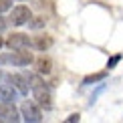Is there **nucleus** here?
Wrapping results in <instances>:
<instances>
[{
  "mask_svg": "<svg viewBox=\"0 0 123 123\" xmlns=\"http://www.w3.org/2000/svg\"><path fill=\"white\" fill-rule=\"evenodd\" d=\"M10 20H12L14 26H22V24H26V22L32 20V14H30V10L26 6H16V8H12Z\"/></svg>",
  "mask_w": 123,
  "mask_h": 123,
  "instance_id": "obj_1",
  "label": "nucleus"
},
{
  "mask_svg": "<svg viewBox=\"0 0 123 123\" xmlns=\"http://www.w3.org/2000/svg\"><path fill=\"white\" fill-rule=\"evenodd\" d=\"M20 113H22V119L24 121H30V123H38L43 119V113H40V109L34 103H24L20 107Z\"/></svg>",
  "mask_w": 123,
  "mask_h": 123,
  "instance_id": "obj_2",
  "label": "nucleus"
},
{
  "mask_svg": "<svg viewBox=\"0 0 123 123\" xmlns=\"http://www.w3.org/2000/svg\"><path fill=\"white\" fill-rule=\"evenodd\" d=\"M18 111L10 101H2L0 99V121H18Z\"/></svg>",
  "mask_w": 123,
  "mask_h": 123,
  "instance_id": "obj_3",
  "label": "nucleus"
},
{
  "mask_svg": "<svg viewBox=\"0 0 123 123\" xmlns=\"http://www.w3.org/2000/svg\"><path fill=\"white\" fill-rule=\"evenodd\" d=\"M28 44H30V40H28L26 34H22V32H12V34L6 38V47H8V49H12V50L26 49Z\"/></svg>",
  "mask_w": 123,
  "mask_h": 123,
  "instance_id": "obj_4",
  "label": "nucleus"
},
{
  "mask_svg": "<svg viewBox=\"0 0 123 123\" xmlns=\"http://www.w3.org/2000/svg\"><path fill=\"white\" fill-rule=\"evenodd\" d=\"M32 95H34V99H37V103L40 107H44V109H50L53 107V103H50V93H49V89H44V85H38V87H34L32 89Z\"/></svg>",
  "mask_w": 123,
  "mask_h": 123,
  "instance_id": "obj_5",
  "label": "nucleus"
},
{
  "mask_svg": "<svg viewBox=\"0 0 123 123\" xmlns=\"http://www.w3.org/2000/svg\"><path fill=\"white\" fill-rule=\"evenodd\" d=\"M10 63H12L14 67H28L30 63H32V55H30L26 49H18L16 53L10 55Z\"/></svg>",
  "mask_w": 123,
  "mask_h": 123,
  "instance_id": "obj_6",
  "label": "nucleus"
},
{
  "mask_svg": "<svg viewBox=\"0 0 123 123\" xmlns=\"http://www.w3.org/2000/svg\"><path fill=\"white\" fill-rule=\"evenodd\" d=\"M8 83H12L14 87L18 89V93L20 95H28V81H26V77H22V75H8Z\"/></svg>",
  "mask_w": 123,
  "mask_h": 123,
  "instance_id": "obj_7",
  "label": "nucleus"
},
{
  "mask_svg": "<svg viewBox=\"0 0 123 123\" xmlns=\"http://www.w3.org/2000/svg\"><path fill=\"white\" fill-rule=\"evenodd\" d=\"M16 87H14L12 83H10V85H2V87H0V99H2V101H14V99H16Z\"/></svg>",
  "mask_w": 123,
  "mask_h": 123,
  "instance_id": "obj_8",
  "label": "nucleus"
},
{
  "mask_svg": "<svg viewBox=\"0 0 123 123\" xmlns=\"http://www.w3.org/2000/svg\"><path fill=\"white\" fill-rule=\"evenodd\" d=\"M32 44H34L38 50H47V49L53 47V37H49V34H40V37L34 38V43H32Z\"/></svg>",
  "mask_w": 123,
  "mask_h": 123,
  "instance_id": "obj_9",
  "label": "nucleus"
},
{
  "mask_svg": "<svg viewBox=\"0 0 123 123\" xmlns=\"http://www.w3.org/2000/svg\"><path fill=\"white\" fill-rule=\"evenodd\" d=\"M50 69H53V63H50V59H44V57L37 59V71H38L40 75H49V73H50Z\"/></svg>",
  "mask_w": 123,
  "mask_h": 123,
  "instance_id": "obj_10",
  "label": "nucleus"
},
{
  "mask_svg": "<svg viewBox=\"0 0 123 123\" xmlns=\"http://www.w3.org/2000/svg\"><path fill=\"white\" fill-rule=\"evenodd\" d=\"M107 77V71H103V73H97V75H89L83 79V85H91V83H97V81H103Z\"/></svg>",
  "mask_w": 123,
  "mask_h": 123,
  "instance_id": "obj_11",
  "label": "nucleus"
},
{
  "mask_svg": "<svg viewBox=\"0 0 123 123\" xmlns=\"http://www.w3.org/2000/svg\"><path fill=\"white\" fill-rule=\"evenodd\" d=\"M24 77H26V81L30 83V89H34V87L43 85V81H40V77H37V75H24Z\"/></svg>",
  "mask_w": 123,
  "mask_h": 123,
  "instance_id": "obj_12",
  "label": "nucleus"
},
{
  "mask_svg": "<svg viewBox=\"0 0 123 123\" xmlns=\"http://www.w3.org/2000/svg\"><path fill=\"white\" fill-rule=\"evenodd\" d=\"M44 22H47V20L38 16V18H32L28 24H30V28H43V26H44Z\"/></svg>",
  "mask_w": 123,
  "mask_h": 123,
  "instance_id": "obj_13",
  "label": "nucleus"
},
{
  "mask_svg": "<svg viewBox=\"0 0 123 123\" xmlns=\"http://www.w3.org/2000/svg\"><path fill=\"white\" fill-rule=\"evenodd\" d=\"M10 6H12V0H0V14L10 10Z\"/></svg>",
  "mask_w": 123,
  "mask_h": 123,
  "instance_id": "obj_14",
  "label": "nucleus"
},
{
  "mask_svg": "<svg viewBox=\"0 0 123 123\" xmlns=\"http://www.w3.org/2000/svg\"><path fill=\"white\" fill-rule=\"evenodd\" d=\"M119 59H121V55H115L113 59H109V61H107V69H113V67L119 63Z\"/></svg>",
  "mask_w": 123,
  "mask_h": 123,
  "instance_id": "obj_15",
  "label": "nucleus"
},
{
  "mask_svg": "<svg viewBox=\"0 0 123 123\" xmlns=\"http://www.w3.org/2000/svg\"><path fill=\"white\" fill-rule=\"evenodd\" d=\"M6 26H8V22H6V18H2V16H0V32H2V30L6 28Z\"/></svg>",
  "mask_w": 123,
  "mask_h": 123,
  "instance_id": "obj_16",
  "label": "nucleus"
},
{
  "mask_svg": "<svg viewBox=\"0 0 123 123\" xmlns=\"http://www.w3.org/2000/svg\"><path fill=\"white\" fill-rule=\"evenodd\" d=\"M67 121H69V123H75V121H79V113H73V115H71Z\"/></svg>",
  "mask_w": 123,
  "mask_h": 123,
  "instance_id": "obj_17",
  "label": "nucleus"
},
{
  "mask_svg": "<svg viewBox=\"0 0 123 123\" xmlns=\"http://www.w3.org/2000/svg\"><path fill=\"white\" fill-rule=\"evenodd\" d=\"M4 63H10V57H6V55H0V65Z\"/></svg>",
  "mask_w": 123,
  "mask_h": 123,
  "instance_id": "obj_18",
  "label": "nucleus"
},
{
  "mask_svg": "<svg viewBox=\"0 0 123 123\" xmlns=\"http://www.w3.org/2000/svg\"><path fill=\"white\" fill-rule=\"evenodd\" d=\"M2 44H4V40H2V37H0V47H2Z\"/></svg>",
  "mask_w": 123,
  "mask_h": 123,
  "instance_id": "obj_19",
  "label": "nucleus"
},
{
  "mask_svg": "<svg viewBox=\"0 0 123 123\" xmlns=\"http://www.w3.org/2000/svg\"><path fill=\"white\" fill-rule=\"evenodd\" d=\"M0 79H2V73H0Z\"/></svg>",
  "mask_w": 123,
  "mask_h": 123,
  "instance_id": "obj_20",
  "label": "nucleus"
}]
</instances>
